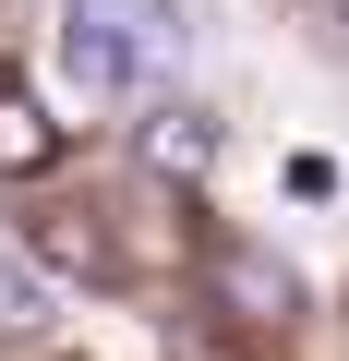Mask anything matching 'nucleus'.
<instances>
[{"mask_svg":"<svg viewBox=\"0 0 349 361\" xmlns=\"http://www.w3.org/2000/svg\"><path fill=\"white\" fill-rule=\"evenodd\" d=\"M169 49H181V25L145 13V0H73V25H61V61H73L85 97H133Z\"/></svg>","mask_w":349,"mask_h":361,"instance_id":"nucleus-1","label":"nucleus"},{"mask_svg":"<svg viewBox=\"0 0 349 361\" xmlns=\"http://www.w3.org/2000/svg\"><path fill=\"white\" fill-rule=\"evenodd\" d=\"M205 289H217V313H241V325H289V313H301V277H289L265 241H217V253H205Z\"/></svg>","mask_w":349,"mask_h":361,"instance_id":"nucleus-2","label":"nucleus"},{"mask_svg":"<svg viewBox=\"0 0 349 361\" xmlns=\"http://www.w3.org/2000/svg\"><path fill=\"white\" fill-rule=\"evenodd\" d=\"M37 169H61V121L0 73V180H37Z\"/></svg>","mask_w":349,"mask_h":361,"instance_id":"nucleus-3","label":"nucleus"},{"mask_svg":"<svg viewBox=\"0 0 349 361\" xmlns=\"http://www.w3.org/2000/svg\"><path fill=\"white\" fill-rule=\"evenodd\" d=\"M145 169H157V180H205V169H217V121H205V109H157V121H145Z\"/></svg>","mask_w":349,"mask_h":361,"instance_id":"nucleus-4","label":"nucleus"},{"mask_svg":"<svg viewBox=\"0 0 349 361\" xmlns=\"http://www.w3.org/2000/svg\"><path fill=\"white\" fill-rule=\"evenodd\" d=\"M37 325H49V277L25 253H0V337H37Z\"/></svg>","mask_w":349,"mask_h":361,"instance_id":"nucleus-5","label":"nucleus"},{"mask_svg":"<svg viewBox=\"0 0 349 361\" xmlns=\"http://www.w3.org/2000/svg\"><path fill=\"white\" fill-rule=\"evenodd\" d=\"M37 241H49V253H61V265H85V277H109V241H97V229H85V217H49V229H37Z\"/></svg>","mask_w":349,"mask_h":361,"instance_id":"nucleus-6","label":"nucleus"},{"mask_svg":"<svg viewBox=\"0 0 349 361\" xmlns=\"http://www.w3.org/2000/svg\"><path fill=\"white\" fill-rule=\"evenodd\" d=\"M337 13H349V0H337Z\"/></svg>","mask_w":349,"mask_h":361,"instance_id":"nucleus-7","label":"nucleus"}]
</instances>
